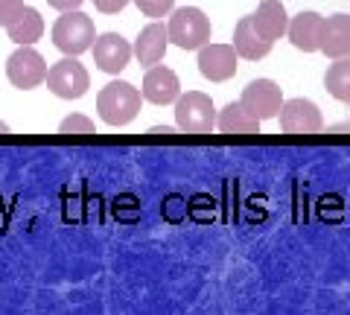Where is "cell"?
Here are the masks:
<instances>
[{"label": "cell", "instance_id": "17", "mask_svg": "<svg viewBox=\"0 0 350 315\" xmlns=\"http://www.w3.org/2000/svg\"><path fill=\"white\" fill-rule=\"evenodd\" d=\"M216 126L222 135H260V120L243 102H228L219 111Z\"/></svg>", "mask_w": 350, "mask_h": 315}, {"label": "cell", "instance_id": "18", "mask_svg": "<svg viewBox=\"0 0 350 315\" xmlns=\"http://www.w3.org/2000/svg\"><path fill=\"white\" fill-rule=\"evenodd\" d=\"M9 32V38L15 41V44H32V41H38L41 38V32H44V20L38 15V9H32L24 3V9L12 18V24L6 27Z\"/></svg>", "mask_w": 350, "mask_h": 315}, {"label": "cell", "instance_id": "7", "mask_svg": "<svg viewBox=\"0 0 350 315\" xmlns=\"http://www.w3.org/2000/svg\"><path fill=\"white\" fill-rule=\"evenodd\" d=\"M280 128L283 135H319L324 128V120H321V111L319 105L310 102V100H289L280 105Z\"/></svg>", "mask_w": 350, "mask_h": 315}, {"label": "cell", "instance_id": "5", "mask_svg": "<svg viewBox=\"0 0 350 315\" xmlns=\"http://www.w3.org/2000/svg\"><path fill=\"white\" fill-rule=\"evenodd\" d=\"M6 76L9 82L21 91H32L47 79V61L38 50H32L29 44H18V50L6 59Z\"/></svg>", "mask_w": 350, "mask_h": 315}, {"label": "cell", "instance_id": "14", "mask_svg": "<svg viewBox=\"0 0 350 315\" xmlns=\"http://www.w3.org/2000/svg\"><path fill=\"white\" fill-rule=\"evenodd\" d=\"M167 44H170L167 27L163 24H149L146 29H140V36L135 41V47H131V53H135L137 61L144 64V68H152V64H158L163 59Z\"/></svg>", "mask_w": 350, "mask_h": 315}, {"label": "cell", "instance_id": "20", "mask_svg": "<svg viewBox=\"0 0 350 315\" xmlns=\"http://www.w3.org/2000/svg\"><path fill=\"white\" fill-rule=\"evenodd\" d=\"M59 135H94V123L85 114H70L62 120Z\"/></svg>", "mask_w": 350, "mask_h": 315}, {"label": "cell", "instance_id": "1", "mask_svg": "<svg viewBox=\"0 0 350 315\" xmlns=\"http://www.w3.org/2000/svg\"><path fill=\"white\" fill-rule=\"evenodd\" d=\"M140 102H144V94L135 85L117 79V82H108L100 91L96 111H100V117L108 126H129L140 114Z\"/></svg>", "mask_w": 350, "mask_h": 315}, {"label": "cell", "instance_id": "24", "mask_svg": "<svg viewBox=\"0 0 350 315\" xmlns=\"http://www.w3.org/2000/svg\"><path fill=\"white\" fill-rule=\"evenodd\" d=\"M126 3L129 0H94V6L100 9V12H105V15H117L120 9H126Z\"/></svg>", "mask_w": 350, "mask_h": 315}, {"label": "cell", "instance_id": "13", "mask_svg": "<svg viewBox=\"0 0 350 315\" xmlns=\"http://www.w3.org/2000/svg\"><path fill=\"white\" fill-rule=\"evenodd\" d=\"M271 44H275V41H269V38L260 36L257 27H254V20H251V15L239 20L237 29H234V44L231 47L237 50V56H243L248 61L266 59L271 53Z\"/></svg>", "mask_w": 350, "mask_h": 315}, {"label": "cell", "instance_id": "21", "mask_svg": "<svg viewBox=\"0 0 350 315\" xmlns=\"http://www.w3.org/2000/svg\"><path fill=\"white\" fill-rule=\"evenodd\" d=\"M114 213H117V219H123V222H135L140 216V204L135 195H120L114 202Z\"/></svg>", "mask_w": 350, "mask_h": 315}, {"label": "cell", "instance_id": "4", "mask_svg": "<svg viewBox=\"0 0 350 315\" xmlns=\"http://www.w3.org/2000/svg\"><path fill=\"white\" fill-rule=\"evenodd\" d=\"M175 123L184 135H207L216 126V108L213 100L202 91H187L178 94L175 100Z\"/></svg>", "mask_w": 350, "mask_h": 315}, {"label": "cell", "instance_id": "11", "mask_svg": "<svg viewBox=\"0 0 350 315\" xmlns=\"http://www.w3.org/2000/svg\"><path fill=\"white\" fill-rule=\"evenodd\" d=\"M319 50L330 59H345L350 56V15H330L321 20V36H319Z\"/></svg>", "mask_w": 350, "mask_h": 315}, {"label": "cell", "instance_id": "12", "mask_svg": "<svg viewBox=\"0 0 350 315\" xmlns=\"http://www.w3.org/2000/svg\"><path fill=\"white\" fill-rule=\"evenodd\" d=\"M181 85L178 76L170 68H161V64H152L149 73L144 76V100H149L152 105H170L178 100Z\"/></svg>", "mask_w": 350, "mask_h": 315}, {"label": "cell", "instance_id": "10", "mask_svg": "<svg viewBox=\"0 0 350 315\" xmlns=\"http://www.w3.org/2000/svg\"><path fill=\"white\" fill-rule=\"evenodd\" d=\"M91 50H94L96 68H100L103 73H120L129 64V59H131L129 41L123 36H117V32H105V36L94 38Z\"/></svg>", "mask_w": 350, "mask_h": 315}, {"label": "cell", "instance_id": "15", "mask_svg": "<svg viewBox=\"0 0 350 315\" xmlns=\"http://www.w3.org/2000/svg\"><path fill=\"white\" fill-rule=\"evenodd\" d=\"M251 20H254L260 36L269 41H278L280 36H286V27H289V15L280 0H262L257 6V12L251 15Z\"/></svg>", "mask_w": 350, "mask_h": 315}, {"label": "cell", "instance_id": "28", "mask_svg": "<svg viewBox=\"0 0 350 315\" xmlns=\"http://www.w3.org/2000/svg\"><path fill=\"white\" fill-rule=\"evenodd\" d=\"M0 135H9V126L6 123H0Z\"/></svg>", "mask_w": 350, "mask_h": 315}, {"label": "cell", "instance_id": "27", "mask_svg": "<svg viewBox=\"0 0 350 315\" xmlns=\"http://www.w3.org/2000/svg\"><path fill=\"white\" fill-rule=\"evenodd\" d=\"M333 132H350V123H345V126H336Z\"/></svg>", "mask_w": 350, "mask_h": 315}, {"label": "cell", "instance_id": "6", "mask_svg": "<svg viewBox=\"0 0 350 315\" xmlns=\"http://www.w3.org/2000/svg\"><path fill=\"white\" fill-rule=\"evenodd\" d=\"M47 88L59 96V100H79L85 96V91L91 88V79H88V70L79 64L76 56H68L56 61L53 68L47 70Z\"/></svg>", "mask_w": 350, "mask_h": 315}, {"label": "cell", "instance_id": "25", "mask_svg": "<svg viewBox=\"0 0 350 315\" xmlns=\"http://www.w3.org/2000/svg\"><path fill=\"white\" fill-rule=\"evenodd\" d=\"M53 9H59V12H68V9H79L82 0H47Z\"/></svg>", "mask_w": 350, "mask_h": 315}, {"label": "cell", "instance_id": "9", "mask_svg": "<svg viewBox=\"0 0 350 315\" xmlns=\"http://www.w3.org/2000/svg\"><path fill=\"white\" fill-rule=\"evenodd\" d=\"M199 73L211 82H225L237 73V50L231 44H202Z\"/></svg>", "mask_w": 350, "mask_h": 315}, {"label": "cell", "instance_id": "16", "mask_svg": "<svg viewBox=\"0 0 350 315\" xmlns=\"http://www.w3.org/2000/svg\"><path fill=\"white\" fill-rule=\"evenodd\" d=\"M321 15L319 12H301V15H295L292 20H289V27H286V32H289V41L298 50H304V53H315L319 50V36H321Z\"/></svg>", "mask_w": 350, "mask_h": 315}, {"label": "cell", "instance_id": "2", "mask_svg": "<svg viewBox=\"0 0 350 315\" xmlns=\"http://www.w3.org/2000/svg\"><path fill=\"white\" fill-rule=\"evenodd\" d=\"M96 38L94 20L79 9H68L53 27V44H56L64 56H82L85 50H91Z\"/></svg>", "mask_w": 350, "mask_h": 315}, {"label": "cell", "instance_id": "26", "mask_svg": "<svg viewBox=\"0 0 350 315\" xmlns=\"http://www.w3.org/2000/svg\"><path fill=\"white\" fill-rule=\"evenodd\" d=\"M149 135H172V128L170 126H155V128H149Z\"/></svg>", "mask_w": 350, "mask_h": 315}, {"label": "cell", "instance_id": "3", "mask_svg": "<svg viewBox=\"0 0 350 315\" xmlns=\"http://www.w3.org/2000/svg\"><path fill=\"white\" fill-rule=\"evenodd\" d=\"M167 36L175 47L181 50H199L202 44L211 41V18L196 6L175 9L167 27Z\"/></svg>", "mask_w": 350, "mask_h": 315}, {"label": "cell", "instance_id": "23", "mask_svg": "<svg viewBox=\"0 0 350 315\" xmlns=\"http://www.w3.org/2000/svg\"><path fill=\"white\" fill-rule=\"evenodd\" d=\"M24 9V0H0V27H9L12 18Z\"/></svg>", "mask_w": 350, "mask_h": 315}, {"label": "cell", "instance_id": "22", "mask_svg": "<svg viewBox=\"0 0 350 315\" xmlns=\"http://www.w3.org/2000/svg\"><path fill=\"white\" fill-rule=\"evenodd\" d=\"M135 6H137L146 18H163L167 12H172L175 0H135Z\"/></svg>", "mask_w": 350, "mask_h": 315}, {"label": "cell", "instance_id": "19", "mask_svg": "<svg viewBox=\"0 0 350 315\" xmlns=\"http://www.w3.org/2000/svg\"><path fill=\"white\" fill-rule=\"evenodd\" d=\"M324 88L327 94L338 102H350V56L336 59L324 76Z\"/></svg>", "mask_w": 350, "mask_h": 315}, {"label": "cell", "instance_id": "8", "mask_svg": "<svg viewBox=\"0 0 350 315\" xmlns=\"http://www.w3.org/2000/svg\"><path fill=\"white\" fill-rule=\"evenodd\" d=\"M239 102H243L248 111L262 123V120H275L278 117L280 105H283V94L271 79H254V82L245 85L243 100Z\"/></svg>", "mask_w": 350, "mask_h": 315}]
</instances>
